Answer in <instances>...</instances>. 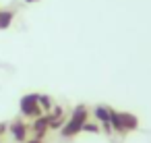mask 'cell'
Returning <instances> with one entry per match:
<instances>
[{"label": "cell", "mask_w": 151, "mask_h": 143, "mask_svg": "<svg viewBox=\"0 0 151 143\" xmlns=\"http://www.w3.org/2000/svg\"><path fill=\"white\" fill-rule=\"evenodd\" d=\"M48 129H50V118H48V114H42V116L33 118L31 131L35 133V139H42V137L48 133Z\"/></svg>", "instance_id": "5"}, {"label": "cell", "mask_w": 151, "mask_h": 143, "mask_svg": "<svg viewBox=\"0 0 151 143\" xmlns=\"http://www.w3.org/2000/svg\"><path fill=\"white\" fill-rule=\"evenodd\" d=\"M93 114H95V118L104 124V122H110V116H112V108L110 106H95V110H93Z\"/></svg>", "instance_id": "7"}, {"label": "cell", "mask_w": 151, "mask_h": 143, "mask_svg": "<svg viewBox=\"0 0 151 143\" xmlns=\"http://www.w3.org/2000/svg\"><path fill=\"white\" fill-rule=\"evenodd\" d=\"M19 110L25 118H37L44 114V110L40 108V100H37V93H25L19 102Z\"/></svg>", "instance_id": "3"}, {"label": "cell", "mask_w": 151, "mask_h": 143, "mask_svg": "<svg viewBox=\"0 0 151 143\" xmlns=\"http://www.w3.org/2000/svg\"><path fill=\"white\" fill-rule=\"evenodd\" d=\"M23 143H42V139H35V137H33V139H27V141H23Z\"/></svg>", "instance_id": "10"}, {"label": "cell", "mask_w": 151, "mask_h": 143, "mask_svg": "<svg viewBox=\"0 0 151 143\" xmlns=\"http://www.w3.org/2000/svg\"><path fill=\"white\" fill-rule=\"evenodd\" d=\"M37 100H40V108L44 110V114H48V112L54 108V102H52L50 95H46V93H37Z\"/></svg>", "instance_id": "8"}, {"label": "cell", "mask_w": 151, "mask_h": 143, "mask_svg": "<svg viewBox=\"0 0 151 143\" xmlns=\"http://www.w3.org/2000/svg\"><path fill=\"white\" fill-rule=\"evenodd\" d=\"M25 2H29V4H33V2H40V0H25Z\"/></svg>", "instance_id": "12"}, {"label": "cell", "mask_w": 151, "mask_h": 143, "mask_svg": "<svg viewBox=\"0 0 151 143\" xmlns=\"http://www.w3.org/2000/svg\"><path fill=\"white\" fill-rule=\"evenodd\" d=\"M83 131H85V133H99L101 129H99L95 122H89V120H87V122H85V126H83Z\"/></svg>", "instance_id": "9"}, {"label": "cell", "mask_w": 151, "mask_h": 143, "mask_svg": "<svg viewBox=\"0 0 151 143\" xmlns=\"http://www.w3.org/2000/svg\"><path fill=\"white\" fill-rule=\"evenodd\" d=\"M87 118H89V110H87V106H77L75 110H73V114H70V118L64 122V126L60 129V133H62V137H66V139H70V137H75V135H79L81 131H83V126H85V122H87Z\"/></svg>", "instance_id": "1"}, {"label": "cell", "mask_w": 151, "mask_h": 143, "mask_svg": "<svg viewBox=\"0 0 151 143\" xmlns=\"http://www.w3.org/2000/svg\"><path fill=\"white\" fill-rule=\"evenodd\" d=\"M13 21H15V13H13V11H9V9H0V31L9 29V27L13 25Z\"/></svg>", "instance_id": "6"}, {"label": "cell", "mask_w": 151, "mask_h": 143, "mask_svg": "<svg viewBox=\"0 0 151 143\" xmlns=\"http://www.w3.org/2000/svg\"><path fill=\"white\" fill-rule=\"evenodd\" d=\"M110 124H112V131L124 135V133H130V131L139 129V118L134 114H130V112H116V110H112Z\"/></svg>", "instance_id": "2"}, {"label": "cell", "mask_w": 151, "mask_h": 143, "mask_svg": "<svg viewBox=\"0 0 151 143\" xmlns=\"http://www.w3.org/2000/svg\"><path fill=\"white\" fill-rule=\"evenodd\" d=\"M6 129H9V124H4V122H0V135H2V133H4Z\"/></svg>", "instance_id": "11"}, {"label": "cell", "mask_w": 151, "mask_h": 143, "mask_svg": "<svg viewBox=\"0 0 151 143\" xmlns=\"http://www.w3.org/2000/svg\"><path fill=\"white\" fill-rule=\"evenodd\" d=\"M9 131H11V135H13V139H15L17 143H23V141H27L29 126H27L23 120H13V122L9 124Z\"/></svg>", "instance_id": "4"}]
</instances>
